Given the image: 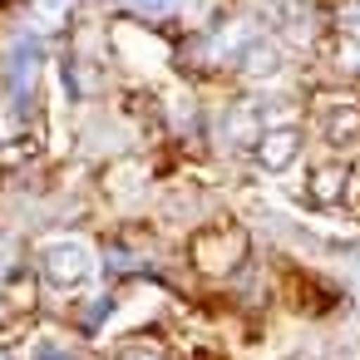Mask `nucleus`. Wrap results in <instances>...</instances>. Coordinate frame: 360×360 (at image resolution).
<instances>
[{"mask_svg":"<svg viewBox=\"0 0 360 360\" xmlns=\"http://www.w3.org/2000/svg\"><path fill=\"white\" fill-rule=\"evenodd\" d=\"M35 266H40V281H45L50 291L75 296V291H84V286L94 281L99 257H94V247H89L84 237H50V242L35 252Z\"/></svg>","mask_w":360,"mask_h":360,"instance_id":"1","label":"nucleus"},{"mask_svg":"<svg viewBox=\"0 0 360 360\" xmlns=\"http://www.w3.org/2000/svg\"><path fill=\"white\" fill-rule=\"evenodd\" d=\"M311 124H316L321 143L335 148V153H345V148L360 143V109L350 99H340V94H321L311 104Z\"/></svg>","mask_w":360,"mask_h":360,"instance_id":"2","label":"nucleus"},{"mask_svg":"<svg viewBox=\"0 0 360 360\" xmlns=\"http://www.w3.org/2000/svg\"><path fill=\"white\" fill-rule=\"evenodd\" d=\"M301 148H306V134H301L296 119H286V124H271V129L257 134V143H252V163H257L262 173H286V168L301 158Z\"/></svg>","mask_w":360,"mask_h":360,"instance_id":"3","label":"nucleus"},{"mask_svg":"<svg viewBox=\"0 0 360 360\" xmlns=\"http://www.w3.org/2000/svg\"><path fill=\"white\" fill-rule=\"evenodd\" d=\"M350 163L345 158H330V163H316L311 168V178H306V198H311V207H340L345 202V193H350Z\"/></svg>","mask_w":360,"mask_h":360,"instance_id":"4","label":"nucleus"},{"mask_svg":"<svg viewBox=\"0 0 360 360\" xmlns=\"http://www.w3.org/2000/svg\"><path fill=\"white\" fill-rule=\"evenodd\" d=\"M232 65H237V75H247V79H271V75H281V50H276V40L252 35Z\"/></svg>","mask_w":360,"mask_h":360,"instance_id":"5","label":"nucleus"},{"mask_svg":"<svg viewBox=\"0 0 360 360\" xmlns=\"http://www.w3.org/2000/svg\"><path fill=\"white\" fill-rule=\"evenodd\" d=\"M35 70H40V40L25 35V40H15V50H11V60H6V79H11V94H15V99L30 94Z\"/></svg>","mask_w":360,"mask_h":360,"instance_id":"6","label":"nucleus"},{"mask_svg":"<svg viewBox=\"0 0 360 360\" xmlns=\"http://www.w3.org/2000/svg\"><path fill=\"white\" fill-rule=\"evenodd\" d=\"M326 55H330V65H335L340 75L360 79V30H335L330 45H326Z\"/></svg>","mask_w":360,"mask_h":360,"instance_id":"7","label":"nucleus"},{"mask_svg":"<svg viewBox=\"0 0 360 360\" xmlns=\"http://www.w3.org/2000/svg\"><path fill=\"white\" fill-rule=\"evenodd\" d=\"M114 360H163V350L158 345H143V340H129V345L114 350Z\"/></svg>","mask_w":360,"mask_h":360,"instance_id":"8","label":"nucleus"},{"mask_svg":"<svg viewBox=\"0 0 360 360\" xmlns=\"http://www.w3.org/2000/svg\"><path fill=\"white\" fill-rule=\"evenodd\" d=\"M35 360H75V355H70L65 345H55V340H40V345H35Z\"/></svg>","mask_w":360,"mask_h":360,"instance_id":"9","label":"nucleus"},{"mask_svg":"<svg viewBox=\"0 0 360 360\" xmlns=\"http://www.w3.org/2000/svg\"><path fill=\"white\" fill-rule=\"evenodd\" d=\"M0 360H11V355H6V350H0Z\"/></svg>","mask_w":360,"mask_h":360,"instance_id":"10","label":"nucleus"}]
</instances>
